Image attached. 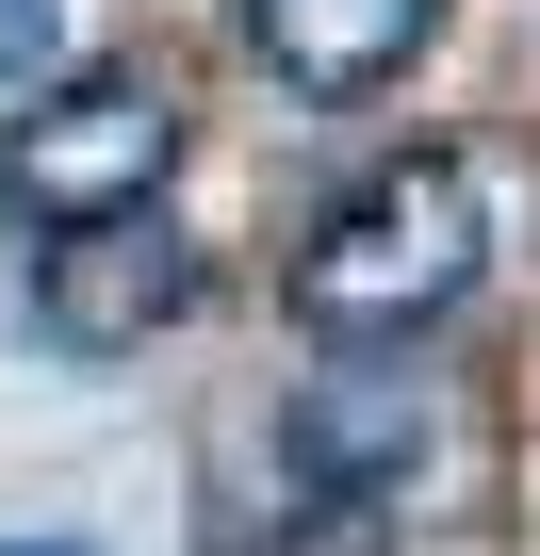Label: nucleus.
I'll list each match as a JSON object with an SVG mask.
<instances>
[{
  "mask_svg": "<svg viewBox=\"0 0 540 556\" xmlns=\"http://www.w3.org/2000/svg\"><path fill=\"white\" fill-rule=\"evenodd\" d=\"M475 245H491L475 164H459V148H393V164L344 180L328 229L296 245V312H312L328 344H393V328H426V312L475 295Z\"/></svg>",
  "mask_w": 540,
  "mask_h": 556,
  "instance_id": "obj_1",
  "label": "nucleus"
},
{
  "mask_svg": "<svg viewBox=\"0 0 540 556\" xmlns=\"http://www.w3.org/2000/svg\"><path fill=\"white\" fill-rule=\"evenodd\" d=\"M164 164H180V99H164V83H131V66H83V83H50L17 131H0V213L50 245V229L148 213V197H164Z\"/></svg>",
  "mask_w": 540,
  "mask_h": 556,
  "instance_id": "obj_2",
  "label": "nucleus"
},
{
  "mask_svg": "<svg viewBox=\"0 0 540 556\" xmlns=\"http://www.w3.org/2000/svg\"><path fill=\"white\" fill-rule=\"evenodd\" d=\"M180 295H197V245H180L164 213H99V229H50V328H66V344H148Z\"/></svg>",
  "mask_w": 540,
  "mask_h": 556,
  "instance_id": "obj_3",
  "label": "nucleus"
},
{
  "mask_svg": "<svg viewBox=\"0 0 540 556\" xmlns=\"http://www.w3.org/2000/svg\"><path fill=\"white\" fill-rule=\"evenodd\" d=\"M426 17H442V0H246L262 66L312 83V99H361L377 66H410V34H426Z\"/></svg>",
  "mask_w": 540,
  "mask_h": 556,
  "instance_id": "obj_4",
  "label": "nucleus"
},
{
  "mask_svg": "<svg viewBox=\"0 0 540 556\" xmlns=\"http://www.w3.org/2000/svg\"><path fill=\"white\" fill-rule=\"evenodd\" d=\"M50 66V0H0V83H34Z\"/></svg>",
  "mask_w": 540,
  "mask_h": 556,
  "instance_id": "obj_5",
  "label": "nucleus"
},
{
  "mask_svg": "<svg viewBox=\"0 0 540 556\" xmlns=\"http://www.w3.org/2000/svg\"><path fill=\"white\" fill-rule=\"evenodd\" d=\"M0 556H17V540H0ZM34 556H50V540H34Z\"/></svg>",
  "mask_w": 540,
  "mask_h": 556,
  "instance_id": "obj_6",
  "label": "nucleus"
}]
</instances>
